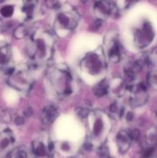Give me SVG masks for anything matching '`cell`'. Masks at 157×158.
<instances>
[{
  "label": "cell",
  "instance_id": "cell-5",
  "mask_svg": "<svg viewBox=\"0 0 157 158\" xmlns=\"http://www.w3.org/2000/svg\"><path fill=\"white\" fill-rule=\"evenodd\" d=\"M82 67L85 72L92 76H96L104 71L105 63L103 57L98 52L87 54L82 62Z\"/></svg>",
  "mask_w": 157,
  "mask_h": 158
},
{
  "label": "cell",
  "instance_id": "cell-18",
  "mask_svg": "<svg viewBox=\"0 0 157 158\" xmlns=\"http://www.w3.org/2000/svg\"><path fill=\"white\" fill-rule=\"evenodd\" d=\"M29 29L25 25H20L15 29L14 32V35L17 39H22L29 34Z\"/></svg>",
  "mask_w": 157,
  "mask_h": 158
},
{
  "label": "cell",
  "instance_id": "cell-8",
  "mask_svg": "<svg viewBox=\"0 0 157 158\" xmlns=\"http://www.w3.org/2000/svg\"><path fill=\"white\" fill-rule=\"evenodd\" d=\"M127 89H129L132 94L130 103L132 106L136 107L146 104L148 100V94L146 91V86L143 83H139L128 86Z\"/></svg>",
  "mask_w": 157,
  "mask_h": 158
},
{
  "label": "cell",
  "instance_id": "cell-14",
  "mask_svg": "<svg viewBox=\"0 0 157 158\" xmlns=\"http://www.w3.org/2000/svg\"><path fill=\"white\" fill-rule=\"evenodd\" d=\"M11 49L8 45L0 47V67H4L11 60Z\"/></svg>",
  "mask_w": 157,
  "mask_h": 158
},
{
  "label": "cell",
  "instance_id": "cell-28",
  "mask_svg": "<svg viewBox=\"0 0 157 158\" xmlns=\"http://www.w3.org/2000/svg\"><path fill=\"white\" fill-rule=\"evenodd\" d=\"M1 26H2V22L1 20H0V27H1Z\"/></svg>",
  "mask_w": 157,
  "mask_h": 158
},
{
  "label": "cell",
  "instance_id": "cell-10",
  "mask_svg": "<svg viewBox=\"0 0 157 158\" xmlns=\"http://www.w3.org/2000/svg\"><path fill=\"white\" fill-rule=\"evenodd\" d=\"M108 56L110 61L118 63L122 57V46L119 42L115 39H112L108 44Z\"/></svg>",
  "mask_w": 157,
  "mask_h": 158
},
{
  "label": "cell",
  "instance_id": "cell-1",
  "mask_svg": "<svg viewBox=\"0 0 157 158\" xmlns=\"http://www.w3.org/2000/svg\"><path fill=\"white\" fill-rule=\"evenodd\" d=\"M27 49L29 57L33 61H46L52 56L53 51L52 35L46 31L35 32L31 36Z\"/></svg>",
  "mask_w": 157,
  "mask_h": 158
},
{
  "label": "cell",
  "instance_id": "cell-2",
  "mask_svg": "<svg viewBox=\"0 0 157 158\" xmlns=\"http://www.w3.org/2000/svg\"><path fill=\"white\" fill-rule=\"evenodd\" d=\"M49 78L55 92L59 96H68L72 93V77L67 67L57 66L50 69Z\"/></svg>",
  "mask_w": 157,
  "mask_h": 158
},
{
  "label": "cell",
  "instance_id": "cell-21",
  "mask_svg": "<svg viewBox=\"0 0 157 158\" xmlns=\"http://www.w3.org/2000/svg\"><path fill=\"white\" fill-rule=\"evenodd\" d=\"M46 4L49 9H56L59 6V0H46Z\"/></svg>",
  "mask_w": 157,
  "mask_h": 158
},
{
  "label": "cell",
  "instance_id": "cell-7",
  "mask_svg": "<svg viewBox=\"0 0 157 158\" xmlns=\"http://www.w3.org/2000/svg\"><path fill=\"white\" fill-rule=\"evenodd\" d=\"M106 114L102 111H94L91 115V132L95 137H99L106 131V126L109 125Z\"/></svg>",
  "mask_w": 157,
  "mask_h": 158
},
{
  "label": "cell",
  "instance_id": "cell-16",
  "mask_svg": "<svg viewBox=\"0 0 157 158\" xmlns=\"http://www.w3.org/2000/svg\"><path fill=\"white\" fill-rule=\"evenodd\" d=\"M32 145H33V151L35 155L38 157H44L46 155L47 150L43 142L40 140H34Z\"/></svg>",
  "mask_w": 157,
  "mask_h": 158
},
{
  "label": "cell",
  "instance_id": "cell-3",
  "mask_svg": "<svg viewBox=\"0 0 157 158\" xmlns=\"http://www.w3.org/2000/svg\"><path fill=\"white\" fill-rule=\"evenodd\" d=\"M79 15L73 9H62L57 14L55 21V29L57 31L73 30L78 24Z\"/></svg>",
  "mask_w": 157,
  "mask_h": 158
},
{
  "label": "cell",
  "instance_id": "cell-19",
  "mask_svg": "<svg viewBox=\"0 0 157 158\" xmlns=\"http://www.w3.org/2000/svg\"><path fill=\"white\" fill-rule=\"evenodd\" d=\"M2 15L4 17H10L12 16L14 12V7L12 6H5L0 10Z\"/></svg>",
  "mask_w": 157,
  "mask_h": 158
},
{
  "label": "cell",
  "instance_id": "cell-13",
  "mask_svg": "<svg viewBox=\"0 0 157 158\" xmlns=\"http://www.w3.org/2000/svg\"><path fill=\"white\" fill-rule=\"evenodd\" d=\"M38 2L37 0H26L22 6V12L26 15L27 19H31L35 15Z\"/></svg>",
  "mask_w": 157,
  "mask_h": 158
},
{
  "label": "cell",
  "instance_id": "cell-12",
  "mask_svg": "<svg viewBox=\"0 0 157 158\" xmlns=\"http://www.w3.org/2000/svg\"><path fill=\"white\" fill-rule=\"evenodd\" d=\"M130 134L126 131H120L116 137V143L120 153H126L129 148L131 143Z\"/></svg>",
  "mask_w": 157,
  "mask_h": 158
},
{
  "label": "cell",
  "instance_id": "cell-17",
  "mask_svg": "<svg viewBox=\"0 0 157 158\" xmlns=\"http://www.w3.org/2000/svg\"><path fill=\"white\" fill-rule=\"evenodd\" d=\"M147 82L150 87L157 89V69H154L148 74Z\"/></svg>",
  "mask_w": 157,
  "mask_h": 158
},
{
  "label": "cell",
  "instance_id": "cell-4",
  "mask_svg": "<svg viewBox=\"0 0 157 158\" xmlns=\"http://www.w3.org/2000/svg\"><path fill=\"white\" fill-rule=\"evenodd\" d=\"M155 36L153 28L149 23L145 22L134 30L133 38L135 45L139 49L146 48L150 44Z\"/></svg>",
  "mask_w": 157,
  "mask_h": 158
},
{
  "label": "cell",
  "instance_id": "cell-20",
  "mask_svg": "<svg viewBox=\"0 0 157 158\" xmlns=\"http://www.w3.org/2000/svg\"><path fill=\"white\" fill-rule=\"evenodd\" d=\"M136 1L137 0H119V6L121 9H127Z\"/></svg>",
  "mask_w": 157,
  "mask_h": 158
},
{
  "label": "cell",
  "instance_id": "cell-27",
  "mask_svg": "<svg viewBox=\"0 0 157 158\" xmlns=\"http://www.w3.org/2000/svg\"><path fill=\"white\" fill-rule=\"evenodd\" d=\"M133 119V114L132 112H128V114H126V120L128 121H131Z\"/></svg>",
  "mask_w": 157,
  "mask_h": 158
},
{
  "label": "cell",
  "instance_id": "cell-9",
  "mask_svg": "<svg viewBox=\"0 0 157 158\" xmlns=\"http://www.w3.org/2000/svg\"><path fill=\"white\" fill-rule=\"evenodd\" d=\"M94 10L99 19H105L115 12V6L111 0H97L95 2Z\"/></svg>",
  "mask_w": 157,
  "mask_h": 158
},
{
  "label": "cell",
  "instance_id": "cell-24",
  "mask_svg": "<svg viewBox=\"0 0 157 158\" xmlns=\"http://www.w3.org/2000/svg\"><path fill=\"white\" fill-rule=\"evenodd\" d=\"M24 118L22 117H18L16 119H15V123L17 125H22L24 123Z\"/></svg>",
  "mask_w": 157,
  "mask_h": 158
},
{
  "label": "cell",
  "instance_id": "cell-25",
  "mask_svg": "<svg viewBox=\"0 0 157 158\" xmlns=\"http://www.w3.org/2000/svg\"><path fill=\"white\" fill-rule=\"evenodd\" d=\"M15 158H26V152H24V151H19V152L16 154Z\"/></svg>",
  "mask_w": 157,
  "mask_h": 158
},
{
  "label": "cell",
  "instance_id": "cell-15",
  "mask_svg": "<svg viewBox=\"0 0 157 158\" xmlns=\"http://www.w3.org/2000/svg\"><path fill=\"white\" fill-rule=\"evenodd\" d=\"M93 93L96 97H104L109 93V83L103 80L93 88Z\"/></svg>",
  "mask_w": 157,
  "mask_h": 158
},
{
  "label": "cell",
  "instance_id": "cell-22",
  "mask_svg": "<svg viewBox=\"0 0 157 158\" xmlns=\"http://www.w3.org/2000/svg\"><path fill=\"white\" fill-rule=\"evenodd\" d=\"M77 114L81 117H86L89 116V111L87 109H83V108H79L77 110Z\"/></svg>",
  "mask_w": 157,
  "mask_h": 158
},
{
  "label": "cell",
  "instance_id": "cell-26",
  "mask_svg": "<svg viewBox=\"0 0 157 158\" xmlns=\"http://www.w3.org/2000/svg\"><path fill=\"white\" fill-rule=\"evenodd\" d=\"M32 114V108H28V109L26 110V111H25V115L26 116V117H31Z\"/></svg>",
  "mask_w": 157,
  "mask_h": 158
},
{
  "label": "cell",
  "instance_id": "cell-23",
  "mask_svg": "<svg viewBox=\"0 0 157 158\" xmlns=\"http://www.w3.org/2000/svg\"><path fill=\"white\" fill-rule=\"evenodd\" d=\"M130 137L132 140H138L139 138L140 137V132L138 129H135L131 132Z\"/></svg>",
  "mask_w": 157,
  "mask_h": 158
},
{
  "label": "cell",
  "instance_id": "cell-6",
  "mask_svg": "<svg viewBox=\"0 0 157 158\" xmlns=\"http://www.w3.org/2000/svg\"><path fill=\"white\" fill-rule=\"evenodd\" d=\"M9 83L11 86L20 91L29 90L32 86V79L26 69H22L15 71L10 74Z\"/></svg>",
  "mask_w": 157,
  "mask_h": 158
},
{
  "label": "cell",
  "instance_id": "cell-11",
  "mask_svg": "<svg viewBox=\"0 0 157 158\" xmlns=\"http://www.w3.org/2000/svg\"><path fill=\"white\" fill-rule=\"evenodd\" d=\"M59 111L58 108L55 105H49L43 109L41 114V119L43 123L49 125L53 123L58 117Z\"/></svg>",
  "mask_w": 157,
  "mask_h": 158
}]
</instances>
